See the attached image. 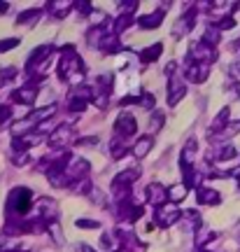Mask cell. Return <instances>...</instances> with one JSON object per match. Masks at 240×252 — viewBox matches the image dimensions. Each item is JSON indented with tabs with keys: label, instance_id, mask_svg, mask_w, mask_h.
Instances as JSON below:
<instances>
[{
	"label": "cell",
	"instance_id": "11",
	"mask_svg": "<svg viewBox=\"0 0 240 252\" xmlns=\"http://www.w3.org/2000/svg\"><path fill=\"white\" fill-rule=\"evenodd\" d=\"M37 98V84L33 82H28L26 87H21V89L12 91V100L14 103H24V105H33Z\"/></svg>",
	"mask_w": 240,
	"mask_h": 252
},
{
	"label": "cell",
	"instance_id": "22",
	"mask_svg": "<svg viewBox=\"0 0 240 252\" xmlns=\"http://www.w3.org/2000/svg\"><path fill=\"white\" fill-rule=\"evenodd\" d=\"M40 14H42V9L35 7V9H26V12H21L17 19L19 26H24V24H33V19H40Z\"/></svg>",
	"mask_w": 240,
	"mask_h": 252
},
{
	"label": "cell",
	"instance_id": "10",
	"mask_svg": "<svg viewBox=\"0 0 240 252\" xmlns=\"http://www.w3.org/2000/svg\"><path fill=\"white\" fill-rule=\"evenodd\" d=\"M184 96H187L184 82L180 80V77H175V75H170L168 77V105H178Z\"/></svg>",
	"mask_w": 240,
	"mask_h": 252
},
{
	"label": "cell",
	"instance_id": "16",
	"mask_svg": "<svg viewBox=\"0 0 240 252\" xmlns=\"http://www.w3.org/2000/svg\"><path fill=\"white\" fill-rule=\"evenodd\" d=\"M163 14H166V12H163V7L156 9V12H151V14H145V17L138 19V26L145 28V31H147V28H159L161 21H163Z\"/></svg>",
	"mask_w": 240,
	"mask_h": 252
},
{
	"label": "cell",
	"instance_id": "6",
	"mask_svg": "<svg viewBox=\"0 0 240 252\" xmlns=\"http://www.w3.org/2000/svg\"><path fill=\"white\" fill-rule=\"evenodd\" d=\"M196 17H198V7H189L182 17L178 19V24L173 28V37H184L189 35L196 26Z\"/></svg>",
	"mask_w": 240,
	"mask_h": 252
},
{
	"label": "cell",
	"instance_id": "33",
	"mask_svg": "<svg viewBox=\"0 0 240 252\" xmlns=\"http://www.w3.org/2000/svg\"><path fill=\"white\" fill-rule=\"evenodd\" d=\"M238 131H240V122H231V124L226 126V131H224V133H222V138H229V135H236V133H238ZM212 140H214V138H212Z\"/></svg>",
	"mask_w": 240,
	"mask_h": 252
},
{
	"label": "cell",
	"instance_id": "35",
	"mask_svg": "<svg viewBox=\"0 0 240 252\" xmlns=\"http://www.w3.org/2000/svg\"><path fill=\"white\" fill-rule=\"evenodd\" d=\"M154 96L151 94H140V105H145V108H154Z\"/></svg>",
	"mask_w": 240,
	"mask_h": 252
},
{
	"label": "cell",
	"instance_id": "36",
	"mask_svg": "<svg viewBox=\"0 0 240 252\" xmlns=\"http://www.w3.org/2000/svg\"><path fill=\"white\" fill-rule=\"evenodd\" d=\"M77 145H98V135H91V138H77Z\"/></svg>",
	"mask_w": 240,
	"mask_h": 252
},
{
	"label": "cell",
	"instance_id": "32",
	"mask_svg": "<svg viewBox=\"0 0 240 252\" xmlns=\"http://www.w3.org/2000/svg\"><path fill=\"white\" fill-rule=\"evenodd\" d=\"M75 226H80V229H87V231H91V229H98V222H93V220H77L75 222Z\"/></svg>",
	"mask_w": 240,
	"mask_h": 252
},
{
	"label": "cell",
	"instance_id": "25",
	"mask_svg": "<svg viewBox=\"0 0 240 252\" xmlns=\"http://www.w3.org/2000/svg\"><path fill=\"white\" fill-rule=\"evenodd\" d=\"M72 191H77V194H91V180L89 178H84V180H77V182H72L70 185Z\"/></svg>",
	"mask_w": 240,
	"mask_h": 252
},
{
	"label": "cell",
	"instance_id": "7",
	"mask_svg": "<svg viewBox=\"0 0 240 252\" xmlns=\"http://www.w3.org/2000/svg\"><path fill=\"white\" fill-rule=\"evenodd\" d=\"M180 217H182V210L175 206H161L154 210V224H159V226H173L175 222H178Z\"/></svg>",
	"mask_w": 240,
	"mask_h": 252
},
{
	"label": "cell",
	"instance_id": "4",
	"mask_svg": "<svg viewBox=\"0 0 240 252\" xmlns=\"http://www.w3.org/2000/svg\"><path fill=\"white\" fill-rule=\"evenodd\" d=\"M187 61H196V63H208V65H212L217 61V49L212 45H208L203 40H198L194 47H191V52H189V59Z\"/></svg>",
	"mask_w": 240,
	"mask_h": 252
},
{
	"label": "cell",
	"instance_id": "26",
	"mask_svg": "<svg viewBox=\"0 0 240 252\" xmlns=\"http://www.w3.org/2000/svg\"><path fill=\"white\" fill-rule=\"evenodd\" d=\"M135 12H138V2H124L117 9V17H133Z\"/></svg>",
	"mask_w": 240,
	"mask_h": 252
},
{
	"label": "cell",
	"instance_id": "18",
	"mask_svg": "<svg viewBox=\"0 0 240 252\" xmlns=\"http://www.w3.org/2000/svg\"><path fill=\"white\" fill-rule=\"evenodd\" d=\"M236 157H238V150H236L233 145H222V147L217 150V154H214L217 161H231Z\"/></svg>",
	"mask_w": 240,
	"mask_h": 252
},
{
	"label": "cell",
	"instance_id": "13",
	"mask_svg": "<svg viewBox=\"0 0 240 252\" xmlns=\"http://www.w3.org/2000/svg\"><path fill=\"white\" fill-rule=\"evenodd\" d=\"M147 198L154 203V208H161V206H166V201H168L170 196H168V189L163 187V185L151 182L150 187H147Z\"/></svg>",
	"mask_w": 240,
	"mask_h": 252
},
{
	"label": "cell",
	"instance_id": "23",
	"mask_svg": "<svg viewBox=\"0 0 240 252\" xmlns=\"http://www.w3.org/2000/svg\"><path fill=\"white\" fill-rule=\"evenodd\" d=\"M161 126H163V112H151V117H150V135L159 133Z\"/></svg>",
	"mask_w": 240,
	"mask_h": 252
},
{
	"label": "cell",
	"instance_id": "12",
	"mask_svg": "<svg viewBox=\"0 0 240 252\" xmlns=\"http://www.w3.org/2000/svg\"><path fill=\"white\" fill-rule=\"evenodd\" d=\"M68 140H72V128L68 124H61L59 128H54L49 133V138H47L49 147H63Z\"/></svg>",
	"mask_w": 240,
	"mask_h": 252
},
{
	"label": "cell",
	"instance_id": "9",
	"mask_svg": "<svg viewBox=\"0 0 240 252\" xmlns=\"http://www.w3.org/2000/svg\"><path fill=\"white\" fill-rule=\"evenodd\" d=\"M37 220L45 222V224H54L59 220V208H56V203L52 198H40V203H37Z\"/></svg>",
	"mask_w": 240,
	"mask_h": 252
},
{
	"label": "cell",
	"instance_id": "20",
	"mask_svg": "<svg viewBox=\"0 0 240 252\" xmlns=\"http://www.w3.org/2000/svg\"><path fill=\"white\" fill-rule=\"evenodd\" d=\"M214 238H217L214 231H210V229H198V234H196V248L203 250L205 243H210V241H214Z\"/></svg>",
	"mask_w": 240,
	"mask_h": 252
},
{
	"label": "cell",
	"instance_id": "1",
	"mask_svg": "<svg viewBox=\"0 0 240 252\" xmlns=\"http://www.w3.org/2000/svg\"><path fill=\"white\" fill-rule=\"evenodd\" d=\"M33 210V191L28 187H14L5 203V220H26Z\"/></svg>",
	"mask_w": 240,
	"mask_h": 252
},
{
	"label": "cell",
	"instance_id": "28",
	"mask_svg": "<svg viewBox=\"0 0 240 252\" xmlns=\"http://www.w3.org/2000/svg\"><path fill=\"white\" fill-rule=\"evenodd\" d=\"M14 75H17V68H2V70H0V87H2V84H7Z\"/></svg>",
	"mask_w": 240,
	"mask_h": 252
},
{
	"label": "cell",
	"instance_id": "38",
	"mask_svg": "<svg viewBox=\"0 0 240 252\" xmlns=\"http://www.w3.org/2000/svg\"><path fill=\"white\" fill-rule=\"evenodd\" d=\"M2 12H7V2H0V14Z\"/></svg>",
	"mask_w": 240,
	"mask_h": 252
},
{
	"label": "cell",
	"instance_id": "2",
	"mask_svg": "<svg viewBox=\"0 0 240 252\" xmlns=\"http://www.w3.org/2000/svg\"><path fill=\"white\" fill-rule=\"evenodd\" d=\"M135 133H138V122H135V117L131 112H121L115 122V135L124 143L128 138H133Z\"/></svg>",
	"mask_w": 240,
	"mask_h": 252
},
{
	"label": "cell",
	"instance_id": "31",
	"mask_svg": "<svg viewBox=\"0 0 240 252\" xmlns=\"http://www.w3.org/2000/svg\"><path fill=\"white\" fill-rule=\"evenodd\" d=\"M9 117H12V105H0V126L5 124V122H9Z\"/></svg>",
	"mask_w": 240,
	"mask_h": 252
},
{
	"label": "cell",
	"instance_id": "29",
	"mask_svg": "<svg viewBox=\"0 0 240 252\" xmlns=\"http://www.w3.org/2000/svg\"><path fill=\"white\" fill-rule=\"evenodd\" d=\"M124 154H126V145L121 143V140H115V143H112V157H115V159H121Z\"/></svg>",
	"mask_w": 240,
	"mask_h": 252
},
{
	"label": "cell",
	"instance_id": "24",
	"mask_svg": "<svg viewBox=\"0 0 240 252\" xmlns=\"http://www.w3.org/2000/svg\"><path fill=\"white\" fill-rule=\"evenodd\" d=\"M54 112H56V105H47V108H42V110H35V112H33V115H30V117L35 119L37 124H40V122H42V119H49L54 115Z\"/></svg>",
	"mask_w": 240,
	"mask_h": 252
},
{
	"label": "cell",
	"instance_id": "21",
	"mask_svg": "<svg viewBox=\"0 0 240 252\" xmlns=\"http://www.w3.org/2000/svg\"><path fill=\"white\" fill-rule=\"evenodd\" d=\"M187 191H189V187L182 182V185H175V187L168 189V196H170V201H173V203H180L182 198L187 196Z\"/></svg>",
	"mask_w": 240,
	"mask_h": 252
},
{
	"label": "cell",
	"instance_id": "5",
	"mask_svg": "<svg viewBox=\"0 0 240 252\" xmlns=\"http://www.w3.org/2000/svg\"><path fill=\"white\" fill-rule=\"evenodd\" d=\"M89 171H91L89 161H87V159H82V157H75V154L70 157V161H68V166H65V175H68L70 185L72 182H77V180L89 178Z\"/></svg>",
	"mask_w": 240,
	"mask_h": 252
},
{
	"label": "cell",
	"instance_id": "39",
	"mask_svg": "<svg viewBox=\"0 0 240 252\" xmlns=\"http://www.w3.org/2000/svg\"><path fill=\"white\" fill-rule=\"evenodd\" d=\"M231 49H240V37H238V40H236V42L231 45Z\"/></svg>",
	"mask_w": 240,
	"mask_h": 252
},
{
	"label": "cell",
	"instance_id": "30",
	"mask_svg": "<svg viewBox=\"0 0 240 252\" xmlns=\"http://www.w3.org/2000/svg\"><path fill=\"white\" fill-rule=\"evenodd\" d=\"M19 45V37H7V40H0V52H9Z\"/></svg>",
	"mask_w": 240,
	"mask_h": 252
},
{
	"label": "cell",
	"instance_id": "37",
	"mask_svg": "<svg viewBox=\"0 0 240 252\" xmlns=\"http://www.w3.org/2000/svg\"><path fill=\"white\" fill-rule=\"evenodd\" d=\"M82 252H96L91 245H87V243H82Z\"/></svg>",
	"mask_w": 240,
	"mask_h": 252
},
{
	"label": "cell",
	"instance_id": "17",
	"mask_svg": "<svg viewBox=\"0 0 240 252\" xmlns=\"http://www.w3.org/2000/svg\"><path fill=\"white\" fill-rule=\"evenodd\" d=\"M161 52H163V45H161V42H156V45H150L147 49H143L138 56H140V61H143V63H151V61H156V59H159Z\"/></svg>",
	"mask_w": 240,
	"mask_h": 252
},
{
	"label": "cell",
	"instance_id": "15",
	"mask_svg": "<svg viewBox=\"0 0 240 252\" xmlns=\"http://www.w3.org/2000/svg\"><path fill=\"white\" fill-rule=\"evenodd\" d=\"M151 145H154V135H143V138H138L135 145L131 147V154H133L135 159H143V157H147V152L151 150Z\"/></svg>",
	"mask_w": 240,
	"mask_h": 252
},
{
	"label": "cell",
	"instance_id": "19",
	"mask_svg": "<svg viewBox=\"0 0 240 252\" xmlns=\"http://www.w3.org/2000/svg\"><path fill=\"white\" fill-rule=\"evenodd\" d=\"M68 110H70L72 115H82L84 110H87V100L80 98V96H75L70 91V98H68Z\"/></svg>",
	"mask_w": 240,
	"mask_h": 252
},
{
	"label": "cell",
	"instance_id": "3",
	"mask_svg": "<svg viewBox=\"0 0 240 252\" xmlns=\"http://www.w3.org/2000/svg\"><path fill=\"white\" fill-rule=\"evenodd\" d=\"M112 87H115V80H112V75H100L93 84V96H96V103L98 108H107V100L112 96Z\"/></svg>",
	"mask_w": 240,
	"mask_h": 252
},
{
	"label": "cell",
	"instance_id": "14",
	"mask_svg": "<svg viewBox=\"0 0 240 252\" xmlns=\"http://www.w3.org/2000/svg\"><path fill=\"white\" fill-rule=\"evenodd\" d=\"M196 198L201 206H219L222 203V196L217 189H210V187H198L196 189Z\"/></svg>",
	"mask_w": 240,
	"mask_h": 252
},
{
	"label": "cell",
	"instance_id": "27",
	"mask_svg": "<svg viewBox=\"0 0 240 252\" xmlns=\"http://www.w3.org/2000/svg\"><path fill=\"white\" fill-rule=\"evenodd\" d=\"M212 26H217V28H219V31H229V28H233V26H236V19H233L231 14H226V17H222V19H219V21H214Z\"/></svg>",
	"mask_w": 240,
	"mask_h": 252
},
{
	"label": "cell",
	"instance_id": "40",
	"mask_svg": "<svg viewBox=\"0 0 240 252\" xmlns=\"http://www.w3.org/2000/svg\"><path fill=\"white\" fill-rule=\"evenodd\" d=\"M201 252H210V250H201Z\"/></svg>",
	"mask_w": 240,
	"mask_h": 252
},
{
	"label": "cell",
	"instance_id": "34",
	"mask_svg": "<svg viewBox=\"0 0 240 252\" xmlns=\"http://www.w3.org/2000/svg\"><path fill=\"white\" fill-rule=\"evenodd\" d=\"M226 87H229V89L233 91V98H238V100H240V82H238V80H233V77H231V80L226 82Z\"/></svg>",
	"mask_w": 240,
	"mask_h": 252
},
{
	"label": "cell",
	"instance_id": "8",
	"mask_svg": "<svg viewBox=\"0 0 240 252\" xmlns=\"http://www.w3.org/2000/svg\"><path fill=\"white\" fill-rule=\"evenodd\" d=\"M210 75V65L208 63H196V61H187L184 65V77H187L191 84H203Z\"/></svg>",
	"mask_w": 240,
	"mask_h": 252
}]
</instances>
